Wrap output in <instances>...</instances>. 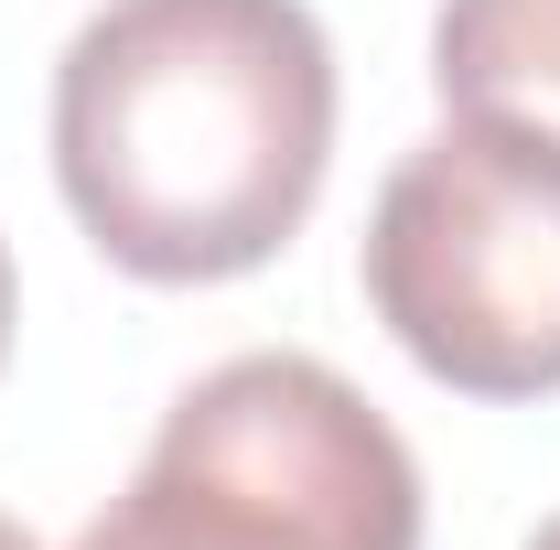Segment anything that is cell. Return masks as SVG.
Wrapping results in <instances>:
<instances>
[{
  "label": "cell",
  "mask_w": 560,
  "mask_h": 550,
  "mask_svg": "<svg viewBox=\"0 0 560 550\" xmlns=\"http://www.w3.org/2000/svg\"><path fill=\"white\" fill-rule=\"evenodd\" d=\"M335 162V44L302 0H108L55 66V184L97 260L248 280Z\"/></svg>",
  "instance_id": "1"
},
{
  "label": "cell",
  "mask_w": 560,
  "mask_h": 550,
  "mask_svg": "<svg viewBox=\"0 0 560 550\" xmlns=\"http://www.w3.org/2000/svg\"><path fill=\"white\" fill-rule=\"evenodd\" d=\"M75 550H420V465L324 356L206 367Z\"/></svg>",
  "instance_id": "2"
},
{
  "label": "cell",
  "mask_w": 560,
  "mask_h": 550,
  "mask_svg": "<svg viewBox=\"0 0 560 550\" xmlns=\"http://www.w3.org/2000/svg\"><path fill=\"white\" fill-rule=\"evenodd\" d=\"M366 302L464 400L560 389V151L486 119H453L366 216Z\"/></svg>",
  "instance_id": "3"
},
{
  "label": "cell",
  "mask_w": 560,
  "mask_h": 550,
  "mask_svg": "<svg viewBox=\"0 0 560 550\" xmlns=\"http://www.w3.org/2000/svg\"><path fill=\"white\" fill-rule=\"evenodd\" d=\"M431 87L453 119L560 151V0H442Z\"/></svg>",
  "instance_id": "4"
},
{
  "label": "cell",
  "mask_w": 560,
  "mask_h": 550,
  "mask_svg": "<svg viewBox=\"0 0 560 550\" xmlns=\"http://www.w3.org/2000/svg\"><path fill=\"white\" fill-rule=\"evenodd\" d=\"M0 356H11V249H0Z\"/></svg>",
  "instance_id": "5"
},
{
  "label": "cell",
  "mask_w": 560,
  "mask_h": 550,
  "mask_svg": "<svg viewBox=\"0 0 560 550\" xmlns=\"http://www.w3.org/2000/svg\"><path fill=\"white\" fill-rule=\"evenodd\" d=\"M0 550H33V529H22V518H0Z\"/></svg>",
  "instance_id": "6"
},
{
  "label": "cell",
  "mask_w": 560,
  "mask_h": 550,
  "mask_svg": "<svg viewBox=\"0 0 560 550\" xmlns=\"http://www.w3.org/2000/svg\"><path fill=\"white\" fill-rule=\"evenodd\" d=\"M528 550H560V518H550V529H539V540H528Z\"/></svg>",
  "instance_id": "7"
}]
</instances>
